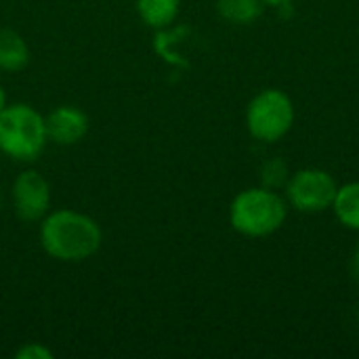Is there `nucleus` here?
<instances>
[{
  "instance_id": "obj_1",
  "label": "nucleus",
  "mask_w": 359,
  "mask_h": 359,
  "mask_svg": "<svg viewBox=\"0 0 359 359\" xmlns=\"http://www.w3.org/2000/svg\"><path fill=\"white\" fill-rule=\"evenodd\" d=\"M42 250L61 263H82L99 252L103 244L101 225L78 210L59 208L40 221Z\"/></svg>"
},
{
  "instance_id": "obj_2",
  "label": "nucleus",
  "mask_w": 359,
  "mask_h": 359,
  "mask_svg": "<svg viewBox=\"0 0 359 359\" xmlns=\"http://www.w3.org/2000/svg\"><path fill=\"white\" fill-rule=\"evenodd\" d=\"M288 217V204L269 187L240 191L229 206L231 227L246 238H267L276 233Z\"/></svg>"
},
{
  "instance_id": "obj_3",
  "label": "nucleus",
  "mask_w": 359,
  "mask_h": 359,
  "mask_svg": "<svg viewBox=\"0 0 359 359\" xmlns=\"http://www.w3.org/2000/svg\"><path fill=\"white\" fill-rule=\"evenodd\" d=\"M46 143L44 116L27 103H6L0 111V151L15 162H36Z\"/></svg>"
},
{
  "instance_id": "obj_4",
  "label": "nucleus",
  "mask_w": 359,
  "mask_h": 359,
  "mask_svg": "<svg viewBox=\"0 0 359 359\" xmlns=\"http://www.w3.org/2000/svg\"><path fill=\"white\" fill-rule=\"evenodd\" d=\"M294 116V103L288 93L265 88L246 107V128L257 141L276 143L290 133Z\"/></svg>"
},
{
  "instance_id": "obj_5",
  "label": "nucleus",
  "mask_w": 359,
  "mask_h": 359,
  "mask_svg": "<svg viewBox=\"0 0 359 359\" xmlns=\"http://www.w3.org/2000/svg\"><path fill=\"white\" fill-rule=\"evenodd\" d=\"M337 181L330 172L322 168H303L297 170L286 183L288 204L299 212L316 215L332 208L337 198Z\"/></svg>"
},
{
  "instance_id": "obj_6",
  "label": "nucleus",
  "mask_w": 359,
  "mask_h": 359,
  "mask_svg": "<svg viewBox=\"0 0 359 359\" xmlns=\"http://www.w3.org/2000/svg\"><path fill=\"white\" fill-rule=\"evenodd\" d=\"M11 198H13V210L21 221L25 223L42 221L50 208V183L46 181L44 175H40L34 168L23 170L13 181Z\"/></svg>"
},
{
  "instance_id": "obj_7",
  "label": "nucleus",
  "mask_w": 359,
  "mask_h": 359,
  "mask_svg": "<svg viewBox=\"0 0 359 359\" xmlns=\"http://www.w3.org/2000/svg\"><path fill=\"white\" fill-rule=\"evenodd\" d=\"M46 137L50 143L69 147L80 143L88 133V116L74 105H59L44 116Z\"/></svg>"
},
{
  "instance_id": "obj_8",
  "label": "nucleus",
  "mask_w": 359,
  "mask_h": 359,
  "mask_svg": "<svg viewBox=\"0 0 359 359\" xmlns=\"http://www.w3.org/2000/svg\"><path fill=\"white\" fill-rule=\"evenodd\" d=\"M27 63H29V46L25 38L11 27H0V69L15 74L25 69Z\"/></svg>"
},
{
  "instance_id": "obj_9",
  "label": "nucleus",
  "mask_w": 359,
  "mask_h": 359,
  "mask_svg": "<svg viewBox=\"0 0 359 359\" xmlns=\"http://www.w3.org/2000/svg\"><path fill=\"white\" fill-rule=\"evenodd\" d=\"M181 0H137V13L141 21L151 29L168 27L179 15Z\"/></svg>"
},
{
  "instance_id": "obj_10",
  "label": "nucleus",
  "mask_w": 359,
  "mask_h": 359,
  "mask_svg": "<svg viewBox=\"0 0 359 359\" xmlns=\"http://www.w3.org/2000/svg\"><path fill=\"white\" fill-rule=\"evenodd\" d=\"M332 210L343 227L359 231V181L339 185Z\"/></svg>"
},
{
  "instance_id": "obj_11",
  "label": "nucleus",
  "mask_w": 359,
  "mask_h": 359,
  "mask_svg": "<svg viewBox=\"0 0 359 359\" xmlns=\"http://www.w3.org/2000/svg\"><path fill=\"white\" fill-rule=\"evenodd\" d=\"M219 15L236 25H250L263 13L261 0H217Z\"/></svg>"
},
{
  "instance_id": "obj_12",
  "label": "nucleus",
  "mask_w": 359,
  "mask_h": 359,
  "mask_svg": "<svg viewBox=\"0 0 359 359\" xmlns=\"http://www.w3.org/2000/svg\"><path fill=\"white\" fill-rule=\"evenodd\" d=\"M15 358L19 359H53V351L42 343H25L15 351Z\"/></svg>"
},
{
  "instance_id": "obj_13",
  "label": "nucleus",
  "mask_w": 359,
  "mask_h": 359,
  "mask_svg": "<svg viewBox=\"0 0 359 359\" xmlns=\"http://www.w3.org/2000/svg\"><path fill=\"white\" fill-rule=\"evenodd\" d=\"M263 4H267V6H282V4H288V2H292V0H261Z\"/></svg>"
},
{
  "instance_id": "obj_14",
  "label": "nucleus",
  "mask_w": 359,
  "mask_h": 359,
  "mask_svg": "<svg viewBox=\"0 0 359 359\" xmlns=\"http://www.w3.org/2000/svg\"><path fill=\"white\" fill-rule=\"evenodd\" d=\"M6 107V93H4V86L0 84V111Z\"/></svg>"
},
{
  "instance_id": "obj_15",
  "label": "nucleus",
  "mask_w": 359,
  "mask_h": 359,
  "mask_svg": "<svg viewBox=\"0 0 359 359\" xmlns=\"http://www.w3.org/2000/svg\"><path fill=\"white\" fill-rule=\"evenodd\" d=\"M353 271H355V276H358L359 280V246L358 250H355V257H353Z\"/></svg>"
},
{
  "instance_id": "obj_16",
  "label": "nucleus",
  "mask_w": 359,
  "mask_h": 359,
  "mask_svg": "<svg viewBox=\"0 0 359 359\" xmlns=\"http://www.w3.org/2000/svg\"><path fill=\"white\" fill-rule=\"evenodd\" d=\"M0 204H2V196H0Z\"/></svg>"
},
{
  "instance_id": "obj_17",
  "label": "nucleus",
  "mask_w": 359,
  "mask_h": 359,
  "mask_svg": "<svg viewBox=\"0 0 359 359\" xmlns=\"http://www.w3.org/2000/svg\"><path fill=\"white\" fill-rule=\"evenodd\" d=\"M0 156H2V151H0Z\"/></svg>"
}]
</instances>
